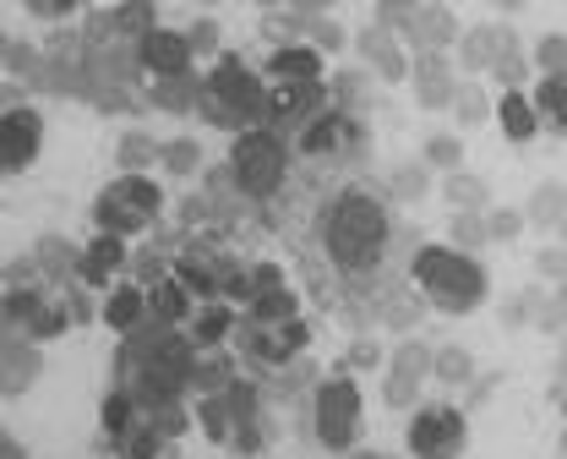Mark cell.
I'll list each match as a JSON object with an SVG mask.
<instances>
[{
  "label": "cell",
  "mask_w": 567,
  "mask_h": 459,
  "mask_svg": "<svg viewBox=\"0 0 567 459\" xmlns=\"http://www.w3.org/2000/svg\"><path fill=\"white\" fill-rule=\"evenodd\" d=\"M192 367H197V350L186 334H175L169 323L153 317V328H137L121 350V388L137 394V405H169L192 388Z\"/></svg>",
  "instance_id": "cell-1"
},
{
  "label": "cell",
  "mask_w": 567,
  "mask_h": 459,
  "mask_svg": "<svg viewBox=\"0 0 567 459\" xmlns=\"http://www.w3.org/2000/svg\"><path fill=\"white\" fill-rule=\"evenodd\" d=\"M388 208L365 192V186H350V192H339L333 197V208L322 214V246H328V257L344 268V274H371L377 263H382V252H388Z\"/></svg>",
  "instance_id": "cell-2"
},
{
  "label": "cell",
  "mask_w": 567,
  "mask_h": 459,
  "mask_svg": "<svg viewBox=\"0 0 567 459\" xmlns=\"http://www.w3.org/2000/svg\"><path fill=\"white\" fill-rule=\"evenodd\" d=\"M197 110L208 115L213 126L246 137V132H257L268 121V88H262V76L251 72L240 55H218L213 76L203 82V104Z\"/></svg>",
  "instance_id": "cell-3"
},
{
  "label": "cell",
  "mask_w": 567,
  "mask_h": 459,
  "mask_svg": "<svg viewBox=\"0 0 567 459\" xmlns=\"http://www.w3.org/2000/svg\"><path fill=\"white\" fill-rule=\"evenodd\" d=\"M410 274L425 290V302L436 312H447V317H464V312H475L486 302V268L458 246H421Z\"/></svg>",
  "instance_id": "cell-4"
},
{
  "label": "cell",
  "mask_w": 567,
  "mask_h": 459,
  "mask_svg": "<svg viewBox=\"0 0 567 459\" xmlns=\"http://www.w3.org/2000/svg\"><path fill=\"white\" fill-rule=\"evenodd\" d=\"M158 214H164V192H158V181H147V175L110 181V186L99 192V203H93L99 235H121V241L147 225H158Z\"/></svg>",
  "instance_id": "cell-5"
},
{
  "label": "cell",
  "mask_w": 567,
  "mask_h": 459,
  "mask_svg": "<svg viewBox=\"0 0 567 459\" xmlns=\"http://www.w3.org/2000/svg\"><path fill=\"white\" fill-rule=\"evenodd\" d=\"M284 170H289V153H284V143L268 126L235 137V149H229V181L246 197H274L284 186Z\"/></svg>",
  "instance_id": "cell-6"
},
{
  "label": "cell",
  "mask_w": 567,
  "mask_h": 459,
  "mask_svg": "<svg viewBox=\"0 0 567 459\" xmlns=\"http://www.w3.org/2000/svg\"><path fill=\"white\" fill-rule=\"evenodd\" d=\"M377 22H388L415 55H442L453 39H458V22H453V11L447 6H399V0H388V6H377Z\"/></svg>",
  "instance_id": "cell-7"
},
{
  "label": "cell",
  "mask_w": 567,
  "mask_h": 459,
  "mask_svg": "<svg viewBox=\"0 0 567 459\" xmlns=\"http://www.w3.org/2000/svg\"><path fill=\"white\" fill-rule=\"evenodd\" d=\"M311 421H317L311 427L317 443L344 455L354 443V432H360V388L350 378H322L317 382V399H311Z\"/></svg>",
  "instance_id": "cell-8"
},
{
  "label": "cell",
  "mask_w": 567,
  "mask_h": 459,
  "mask_svg": "<svg viewBox=\"0 0 567 459\" xmlns=\"http://www.w3.org/2000/svg\"><path fill=\"white\" fill-rule=\"evenodd\" d=\"M404 443H410L415 459H458L470 449V421L453 405H421L410 432H404Z\"/></svg>",
  "instance_id": "cell-9"
},
{
  "label": "cell",
  "mask_w": 567,
  "mask_h": 459,
  "mask_svg": "<svg viewBox=\"0 0 567 459\" xmlns=\"http://www.w3.org/2000/svg\"><path fill=\"white\" fill-rule=\"evenodd\" d=\"M306 339H311V328L295 317V323H279V328H262V323H246L240 328V350H246V361L251 367H274L284 373L300 350H306Z\"/></svg>",
  "instance_id": "cell-10"
},
{
  "label": "cell",
  "mask_w": 567,
  "mask_h": 459,
  "mask_svg": "<svg viewBox=\"0 0 567 459\" xmlns=\"http://www.w3.org/2000/svg\"><path fill=\"white\" fill-rule=\"evenodd\" d=\"M44 149V121L39 110H0V175H22Z\"/></svg>",
  "instance_id": "cell-11"
},
{
  "label": "cell",
  "mask_w": 567,
  "mask_h": 459,
  "mask_svg": "<svg viewBox=\"0 0 567 459\" xmlns=\"http://www.w3.org/2000/svg\"><path fill=\"white\" fill-rule=\"evenodd\" d=\"M295 306H300V296L284 285V268L257 263V296H251V306H246V323L279 328V323H295Z\"/></svg>",
  "instance_id": "cell-12"
},
{
  "label": "cell",
  "mask_w": 567,
  "mask_h": 459,
  "mask_svg": "<svg viewBox=\"0 0 567 459\" xmlns=\"http://www.w3.org/2000/svg\"><path fill=\"white\" fill-rule=\"evenodd\" d=\"M192 44H186V33H169V28H158V33H147L137 44V67L142 72H153V82H169V76H192Z\"/></svg>",
  "instance_id": "cell-13"
},
{
  "label": "cell",
  "mask_w": 567,
  "mask_h": 459,
  "mask_svg": "<svg viewBox=\"0 0 567 459\" xmlns=\"http://www.w3.org/2000/svg\"><path fill=\"white\" fill-rule=\"evenodd\" d=\"M365 143V132H360V121L354 115H344V110H322L306 132H300V153H311V159H333V153H344V149H360Z\"/></svg>",
  "instance_id": "cell-14"
},
{
  "label": "cell",
  "mask_w": 567,
  "mask_h": 459,
  "mask_svg": "<svg viewBox=\"0 0 567 459\" xmlns=\"http://www.w3.org/2000/svg\"><path fill=\"white\" fill-rule=\"evenodd\" d=\"M354 44H360V61L382 76V82L410 76V55H404V44H399V33H393L388 22H365V28L354 33Z\"/></svg>",
  "instance_id": "cell-15"
},
{
  "label": "cell",
  "mask_w": 567,
  "mask_h": 459,
  "mask_svg": "<svg viewBox=\"0 0 567 459\" xmlns=\"http://www.w3.org/2000/svg\"><path fill=\"white\" fill-rule=\"evenodd\" d=\"M415 76V99L425 110H453V93H458V72L447 67V55H415L410 61Z\"/></svg>",
  "instance_id": "cell-16"
},
{
  "label": "cell",
  "mask_w": 567,
  "mask_h": 459,
  "mask_svg": "<svg viewBox=\"0 0 567 459\" xmlns=\"http://www.w3.org/2000/svg\"><path fill=\"white\" fill-rule=\"evenodd\" d=\"M126 263H132V252H126V241H121V235H93V241L82 246V268H76V279H82V285H93V290H104Z\"/></svg>",
  "instance_id": "cell-17"
},
{
  "label": "cell",
  "mask_w": 567,
  "mask_h": 459,
  "mask_svg": "<svg viewBox=\"0 0 567 459\" xmlns=\"http://www.w3.org/2000/svg\"><path fill=\"white\" fill-rule=\"evenodd\" d=\"M328 88L322 82H279L268 93V121H317Z\"/></svg>",
  "instance_id": "cell-18"
},
{
  "label": "cell",
  "mask_w": 567,
  "mask_h": 459,
  "mask_svg": "<svg viewBox=\"0 0 567 459\" xmlns=\"http://www.w3.org/2000/svg\"><path fill=\"white\" fill-rule=\"evenodd\" d=\"M44 373V356L39 345L28 339H0V394H28Z\"/></svg>",
  "instance_id": "cell-19"
},
{
  "label": "cell",
  "mask_w": 567,
  "mask_h": 459,
  "mask_svg": "<svg viewBox=\"0 0 567 459\" xmlns=\"http://www.w3.org/2000/svg\"><path fill=\"white\" fill-rule=\"evenodd\" d=\"M507 44H513L507 28H470V33L458 39V67H464V72H496V61H502Z\"/></svg>",
  "instance_id": "cell-20"
},
{
  "label": "cell",
  "mask_w": 567,
  "mask_h": 459,
  "mask_svg": "<svg viewBox=\"0 0 567 459\" xmlns=\"http://www.w3.org/2000/svg\"><path fill=\"white\" fill-rule=\"evenodd\" d=\"M147 317H153V312H147V290H142V285H115V290H110L104 323H110L115 334H137Z\"/></svg>",
  "instance_id": "cell-21"
},
{
  "label": "cell",
  "mask_w": 567,
  "mask_h": 459,
  "mask_svg": "<svg viewBox=\"0 0 567 459\" xmlns=\"http://www.w3.org/2000/svg\"><path fill=\"white\" fill-rule=\"evenodd\" d=\"M268 72H274V82H322V55L306 44H279L268 55Z\"/></svg>",
  "instance_id": "cell-22"
},
{
  "label": "cell",
  "mask_w": 567,
  "mask_h": 459,
  "mask_svg": "<svg viewBox=\"0 0 567 459\" xmlns=\"http://www.w3.org/2000/svg\"><path fill=\"white\" fill-rule=\"evenodd\" d=\"M137 421H142L137 416V394H132V388H110V394H104V405H99V427H104V438L126 443Z\"/></svg>",
  "instance_id": "cell-23"
},
{
  "label": "cell",
  "mask_w": 567,
  "mask_h": 459,
  "mask_svg": "<svg viewBox=\"0 0 567 459\" xmlns=\"http://www.w3.org/2000/svg\"><path fill=\"white\" fill-rule=\"evenodd\" d=\"M33 263H39V274H44V279H66V274L82 268V246L66 241V235H39Z\"/></svg>",
  "instance_id": "cell-24"
},
{
  "label": "cell",
  "mask_w": 567,
  "mask_h": 459,
  "mask_svg": "<svg viewBox=\"0 0 567 459\" xmlns=\"http://www.w3.org/2000/svg\"><path fill=\"white\" fill-rule=\"evenodd\" d=\"M524 220H529L535 230H563V220H567V186L563 181H540V186L529 192Z\"/></svg>",
  "instance_id": "cell-25"
},
{
  "label": "cell",
  "mask_w": 567,
  "mask_h": 459,
  "mask_svg": "<svg viewBox=\"0 0 567 459\" xmlns=\"http://www.w3.org/2000/svg\"><path fill=\"white\" fill-rule=\"evenodd\" d=\"M235 328V312H229V302H213V306H203L197 317H192V350H218L224 345V334Z\"/></svg>",
  "instance_id": "cell-26"
},
{
  "label": "cell",
  "mask_w": 567,
  "mask_h": 459,
  "mask_svg": "<svg viewBox=\"0 0 567 459\" xmlns=\"http://www.w3.org/2000/svg\"><path fill=\"white\" fill-rule=\"evenodd\" d=\"M496 115H502V132H507L513 143H529V137L540 132V115H535V99H524L518 88H513V93H502V110H496Z\"/></svg>",
  "instance_id": "cell-27"
},
{
  "label": "cell",
  "mask_w": 567,
  "mask_h": 459,
  "mask_svg": "<svg viewBox=\"0 0 567 459\" xmlns=\"http://www.w3.org/2000/svg\"><path fill=\"white\" fill-rule=\"evenodd\" d=\"M442 197H447V208H453V214H486V203H492V192H486V181H481V175H470V170H458V175H447V186H442Z\"/></svg>",
  "instance_id": "cell-28"
},
{
  "label": "cell",
  "mask_w": 567,
  "mask_h": 459,
  "mask_svg": "<svg viewBox=\"0 0 567 459\" xmlns=\"http://www.w3.org/2000/svg\"><path fill=\"white\" fill-rule=\"evenodd\" d=\"M235 382V361L224 356V350H197V367H192V388L213 399V394H224Z\"/></svg>",
  "instance_id": "cell-29"
},
{
  "label": "cell",
  "mask_w": 567,
  "mask_h": 459,
  "mask_svg": "<svg viewBox=\"0 0 567 459\" xmlns=\"http://www.w3.org/2000/svg\"><path fill=\"white\" fill-rule=\"evenodd\" d=\"M71 323H76V317H71V306H66V302H39V306H33V317H28V328H22V339H28V345L61 339Z\"/></svg>",
  "instance_id": "cell-30"
},
{
  "label": "cell",
  "mask_w": 567,
  "mask_h": 459,
  "mask_svg": "<svg viewBox=\"0 0 567 459\" xmlns=\"http://www.w3.org/2000/svg\"><path fill=\"white\" fill-rule=\"evenodd\" d=\"M535 115L567 137V76H540L535 82Z\"/></svg>",
  "instance_id": "cell-31"
},
{
  "label": "cell",
  "mask_w": 567,
  "mask_h": 459,
  "mask_svg": "<svg viewBox=\"0 0 567 459\" xmlns=\"http://www.w3.org/2000/svg\"><path fill=\"white\" fill-rule=\"evenodd\" d=\"M147 312H153L158 323L181 328V323H186V312H192V290H186L181 279H164V285H153V296H147Z\"/></svg>",
  "instance_id": "cell-32"
},
{
  "label": "cell",
  "mask_w": 567,
  "mask_h": 459,
  "mask_svg": "<svg viewBox=\"0 0 567 459\" xmlns=\"http://www.w3.org/2000/svg\"><path fill=\"white\" fill-rule=\"evenodd\" d=\"M153 104H158V110H169V115L197 110V104H203V82H197V72L192 76H169V82H153Z\"/></svg>",
  "instance_id": "cell-33"
},
{
  "label": "cell",
  "mask_w": 567,
  "mask_h": 459,
  "mask_svg": "<svg viewBox=\"0 0 567 459\" xmlns=\"http://www.w3.org/2000/svg\"><path fill=\"white\" fill-rule=\"evenodd\" d=\"M431 378H436V382H453V388L475 382V361H470V350H458V345L436 350V361H431Z\"/></svg>",
  "instance_id": "cell-34"
},
{
  "label": "cell",
  "mask_w": 567,
  "mask_h": 459,
  "mask_svg": "<svg viewBox=\"0 0 567 459\" xmlns=\"http://www.w3.org/2000/svg\"><path fill=\"white\" fill-rule=\"evenodd\" d=\"M431 361H436V350H425L421 339H404V345L393 350V378L425 382V378H431Z\"/></svg>",
  "instance_id": "cell-35"
},
{
  "label": "cell",
  "mask_w": 567,
  "mask_h": 459,
  "mask_svg": "<svg viewBox=\"0 0 567 459\" xmlns=\"http://www.w3.org/2000/svg\"><path fill=\"white\" fill-rule=\"evenodd\" d=\"M453 115H458V126H486V121H492V99H486L475 82H458V93H453Z\"/></svg>",
  "instance_id": "cell-36"
},
{
  "label": "cell",
  "mask_w": 567,
  "mask_h": 459,
  "mask_svg": "<svg viewBox=\"0 0 567 459\" xmlns=\"http://www.w3.org/2000/svg\"><path fill=\"white\" fill-rule=\"evenodd\" d=\"M158 164H164L169 175H197V164H203L197 137H175V143H164V149H158Z\"/></svg>",
  "instance_id": "cell-37"
},
{
  "label": "cell",
  "mask_w": 567,
  "mask_h": 459,
  "mask_svg": "<svg viewBox=\"0 0 567 459\" xmlns=\"http://www.w3.org/2000/svg\"><path fill=\"white\" fill-rule=\"evenodd\" d=\"M142 421H147L158 438H169V443L192 427V421H186V410H181V399H169V405H147V410H142Z\"/></svg>",
  "instance_id": "cell-38"
},
{
  "label": "cell",
  "mask_w": 567,
  "mask_h": 459,
  "mask_svg": "<svg viewBox=\"0 0 567 459\" xmlns=\"http://www.w3.org/2000/svg\"><path fill=\"white\" fill-rule=\"evenodd\" d=\"M425 170H447V175H458V170H464V143L447 137V132H436V137L425 143Z\"/></svg>",
  "instance_id": "cell-39"
},
{
  "label": "cell",
  "mask_w": 567,
  "mask_h": 459,
  "mask_svg": "<svg viewBox=\"0 0 567 459\" xmlns=\"http://www.w3.org/2000/svg\"><path fill=\"white\" fill-rule=\"evenodd\" d=\"M158 149H164V143H153L147 132H126V137H121V164H126V175H142V170L158 159Z\"/></svg>",
  "instance_id": "cell-40"
},
{
  "label": "cell",
  "mask_w": 567,
  "mask_h": 459,
  "mask_svg": "<svg viewBox=\"0 0 567 459\" xmlns=\"http://www.w3.org/2000/svg\"><path fill=\"white\" fill-rule=\"evenodd\" d=\"M535 67H540L546 76H567V39L563 33H551V39L535 44Z\"/></svg>",
  "instance_id": "cell-41"
},
{
  "label": "cell",
  "mask_w": 567,
  "mask_h": 459,
  "mask_svg": "<svg viewBox=\"0 0 567 459\" xmlns=\"http://www.w3.org/2000/svg\"><path fill=\"white\" fill-rule=\"evenodd\" d=\"M486 214H453V246L470 252V246H486Z\"/></svg>",
  "instance_id": "cell-42"
},
{
  "label": "cell",
  "mask_w": 567,
  "mask_h": 459,
  "mask_svg": "<svg viewBox=\"0 0 567 459\" xmlns=\"http://www.w3.org/2000/svg\"><path fill=\"white\" fill-rule=\"evenodd\" d=\"M425 186H431V170H425V164H404V170L393 175V192H399L404 203H415Z\"/></svg>",
  "instance_id": "cell-43"
},
{
  "label": "cell",
  "mask_w": 567,
  "mask_h": 459,
  "mask_svg": "<svg viewBox=\"0 0 567 459\" xmlns=\"http://www.w3.org/2000/svg\"><path fill=\"white\" fill-rule=\"evenodd\" d=\"M535 274L567 285V246H540V252H535Z\"/></svg>",
  "instance_id": "cell-44"
},
{
  "label": "cell",
  "mask_w": 567,
  "mask_h": 459,
  "mask_svg": "<svg viewBox=\"0 0 567 459\" xmlns=\"http://www.w3.org/2000/svg\"><path fill=\"white\" fill-rule=\"evenodd\" d=\"M186 44H192V55H213V50H218V22H213V17H197V22L186 28Z\"/></svg>",
  "instance_id": "cell-45"
},
{
  "label": "cell",
  "mask_w": 567,
  "mask_h": 459,
  "mask_svg": "<svg viewBox=\"0 0 567 459\" xmlns=\"http://www.w3.org/2000/svg\"><path fill=\"white\" fill-rule=\"evenodd\" d=\"M524 225H529V220L513 214V208H492V214H486V235H492V241H513Z\"/></svg>",
  "instance_id": "cell-46"
},
{
  "label": "cell",
  "mask_w": 567,
  "mask_h": 459,
  "mask_svg": "<svg viewBox=\"0 0 567 459\" xmlns=\"http://www.w3.org/2000/svg\"><path fill=\"white\" fill-rule=\"evenodd\" d=\"M415 394H421V382L415 378H393V373H388V382H382V399H388L393 410H410V405H415Z\"/></svg>",
  "instance_id": "cell-47"
},
{
  "label": "cell",
  "mask_w": 567,
  "mask_h": 459,
  "mask_svg": "<svg viewBox=\"0 0 567 459\" xmlns=\"http://www.w3.org/2000/svg\"><path fill=\"white\" fill-rule=\"evenodd\" d=\"M496 76L507 82V93H513V82H524V55H518V39L502 50V61H496Z\"/></svg>",
  "instance_id": "cell-48"
},
{
  "label": "cell",
  "mask_w": 567,
  "mask_h": 459,
  "mask_svg": "<svg viewBox=\"0 0 567 459\" xmlns=\"http://www.w3.org/2000/svg\"><path fill=\"white\" fill-rule=\"evenodd\" d=\"M33 279H39V263H33V257H17V263L6 268V285H11V290H28Z\"/></svg>",
  "instance_id": "cell-49"
},
{
  "label": "cell",
  "mask_w": 567,
  "mask_h": 459,
  "mask_svg": "<svg viewBox=\"0 0 567 459\" xmlns=\"http://www.w3.org/2000/svg\"><path fill=\"white\" fill-rule=\"evenodd\" d=\"M137 279H142V290L147 285H164V257L158 252H142L137 257Z\"/></svg>",
  "instance_id": "cell-50"
},
{
  "label": "cell",
  "mask_w": 567,
  "mask_h": 459,
  "mask_svg": "<svg viewBox=\"0 0 567 459\" xmlns=\"http://www.w3.org/2000/svg\"><path fill=\"white\" fill-rule=\"evenodd\" d=\"M377 361H382L377 339H354V345H350V367H377Z\"/></svg>",
  "instance_id": "cell-51"
},
{
  "label": "cell",
  "mask_w": 567,
  "mask_h": 459,
  "mask_svg": "<svg viewBox=\"0 0 567 459\" xmlns=\"http://www.w3.org/2000/svg\"><path fill=\"white\" fill-rule=\"evenodd\" d=\"M28 11H33V17H44V22H66V17H71L66 0H33Z\"/></svg>",
  "instance_id": "cell-52"
},
{
  "label": "cell",
  "mask_w": 567,
  "mask_h": 459,
  "mask_svg": "<svg viewBox=\"0 0 567 459\" xmlns=\"http://www.w3.org/2000/svg\"><path fill=\"white\" fill-rule=\"evenodd\" d=\"M0 459H28V449H22V443L6 432V427H0Z\"/></svg>",
  "instance_id": "cell-53"
},
{
  "label": "cell",
  "mask_w": 567,
  "mask_h": 459,
  "mask_svg": "<svg viewBox=\"0 0 567 459\" xmlns=\"http://www.w3.org/2000/svg\"><path fill=\"white\" fill-rule=\"evenodd\" d=\"M551 394H557V405L567 410V356H563V367H557V388H551Z\"/></svg>",
  "instance_id": "cell-54"
},
{
  "label": "cell",
  "mask_w": 567,
  "mask_h": 459,
  "mask_svg": "<svg viewBox=\"0 0 567 459\" xmlns=\"http://www.w3.org/2000/svg\"><path fill=\"white\" fill-rule=\"evenodd\" d=\"M354 459H393V455H354Z\"/></svg>",
  "instance_id": "cell-55"
},
{
  "label": "cell",
  "mask_w": 567,
  "mask_h": 459,
  "mask_svg": "<svg viewBox=\"0 0 567 459\" xmlns=\"http://www.w3.org/2000/svg\"><path fill=\"white\" fill-rule=\"evenodd\" d=\"M563 459H567V432H563Z\"/></svg>",
  "instance_id": "cell-56"
},
{
  "label": "cell",
  "mask_w": 567,
  "mask_h": 459,
  "mask_svg": "<svg viewBox=\"0 0 567 459\" xmlns=\"http://www.w3.org/2000/svg\"><path fill=\"white\" fill-rule=\"evenodd\" d=\"M563 246H567V220H563Z\"/></svg>",
  "instance_id": "cell-57"
}]
</instances>
